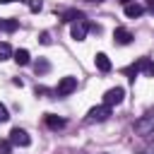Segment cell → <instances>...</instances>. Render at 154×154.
<instances>
[{
    "mask_svg": "<svg viewBox=\"0 0 154 154\" xmlns=\"http://www.w3.org/2000/svg\"><path fill=\"white\" fill-rule=\"evenodd\" d=\"M135 132L142 135V137L154 135V113H147V116L137 118V120H135Z\"/></svg>",
    "mask_w": 154,
    "mask_h": 154,
    "instance_id": "cell-1",
    "label": "cell"
},
{
    "mask_svg": "<svg viewBox=\"0 0 154 154\" xmlns=\"http://www.w3.org/2000/svg\"><path fill=\"white\" fill-rule=\"evenodd\" d=\"M108 116H111V106L101 103V106H94V108L87 113V123H103Z\"/></svg>",
    "mask_w": 154,
    "mask_h": 154,
    "instance_id": "cell-2",
    "label": "cell"
},
{
    "mask_svg": "<svg viewBox=\"0 0 154 154\" xmlns=\"http://www.w3.org/2000/svg\"><path fill=\"white\" fill-rule=\"evenodd\" d=\"M10 142H12L14 147H29V144H31V137L26 135V130L12 128V130H10Z\"/></svg>",
    "mask_w": 154,
    "mask_h": 154,
    "instance_id": "cell-3",
    "label": "cell"
},
{
    "mask_svg": "<svg viewBox=\"0 0 154 154\" xmlns=\"http://www.w3.org/2000/svg\"><path fill=\"white\" fill-rule=\"evenodd\" d=\"M75 89H77V77H70V75H67V77H63V79L58 82L55 94H58V96H67V94H72Z\"/></svg>",
    "mask_w": 154,
    "mask_h": 154,
    "instance_id": "cell-4",
    "label": "cell"
},
{
    "mask_svg": "<svg viewBox=\"0 0 154 154\" xmlns=\"http://www.w3.org/2000/svg\"><path fill=\"white\" fill-rule=\"evenodd\" d=\"M123 96H125V89H123V87H113V89H108V91L103 94V103H106V106H118V103L123 101Z\"/></svg>",
    "mask_w": 154,
    "mask_h": 154,
    "instance_id": "cell-5",
    "label": "cell"
},
{
    "mask_svg": "<svg viewBox=\"0 0 154 154\" xmlns=\"http://www.w3.org/2000/svg\"><path fill=\"white\" fill-rule=\"evenodd\" d=\"M87 31H89V24L82 19V22H72V26H70V36L75 38V41H84L87 38Z\"/></svg>",
    "mask_w": 154,
    "mask_h": 154,
    "instance_id": "cell-6",
    "label": "cell"
},
{
    "mask_svg": "<svg viewBox=\"0 0 154 154\" xmlns=\"http://www.w3.org/2000/svg\"><path fill=\"white\" fill-rule=\"evenodd\" d=\"M135 67H137V72H142L147 77H154V60L152 58H140L135 63Z\"/></svg>",
    "mask_w": 154,
    "mask_h": 154,
    "instance_id": "cell-7",
    "label": "cell"
},
{
    "mask_svg": "<svg viewBox=\"0 0 154 154\" xmlns=\"http://www.w3.org/2000/svg\"><path fill=\"white\" fill-rule=\"evenodd\" d=\"M113 41H116L118 46H128V43L132 41V34H130L128 29H123V26H118V29L113 31Z\"/></svg>",
    "mask_w": 154,
    "mask_h": 154,
    "instance_id": "cell-8",
    "label": "cell"
},
{
    "mask_svg": "<svg viewBox=\"0 0 154 154\" xmlns=\"http://www.w3.org/2000/svg\"><path fill=\"white\" fill-rule=\"evenodd\" d=\"M84 19V12H79V10H65L63 12V22H82Z\"/></svg>",
    "mask_w": 154,
    "mask_h": 154,
    "instance_id": "cell-9",
    "label": "cell"
},
{
    "mask_svg": "<svg viewBox=\"0 0 154 154\" xmlns=\"http://www.w3.org/2000/svg\"><path fill=\"white\" fill-rule=\"evenodd\" d=\"M94 63H96V67H99L101 72H108V70H111V60H108V55H106V53H96Z\"/></svg>",
    "mask_w": 154,
    "mask_h": 154,
    "instance_id": "cell-10",
    "label": "cell"
},
{
    "mask_svg": "<svg viewBox=\"0 0 154 154\" xmlns=\"http://www.w3.org/2000/svg\"><path fill=\"white\" fill-rule=\"evenodd\" d=\"M46 125L51 130H60V128H65V120L58 118V116H53V113H46Z\"/></svg>",
    "mask_w": 154,
    "mask_h": 154,
    "instance_id": "cell-11",
    "label": "cell"
},
{
    "mask_svg": "<svg viewBox=\"0 0 154 154\" xmlns=\"http://www.w3.org/2000/svg\"><path fill=\"white\" fill-rule=\"evenodd\" d=\"M142 12H144V7H142V5H137V2H130V5H125V17H130V19L140 17Z\"/></svg>",
    "mask_w": 154,
    "mask_h": 154,
    "instance_id": "cell-12",
    "label": "cell"
},
{
    "mask_svg": "<svg viewBox=\"0 0 154 154\" xmlns=\"http://www.w3.org/2000/svg\"><path fill=\"white\" fill-rule=\"evenodd\" d=\"M14 63H17V65H29V63H31V55H29V51H26V48H19V51H14Z\"/></svg>",
    "mask_w": 154,
    "mask_h": 154,
    "instance_id": "cell-13",
    "label": "cell"
},
{
    "mask_svg": "<svg viewBox=\"0 0 154 154\" xmlns=\"http://www.w3.org/2000/svg\"><path fill=\"white\" fill-rule=\"evenodd\" d=\"M34 70H36V75H46V72L51 70V63H48L46 58H38V60L34 63Z\"/></svg>",
    "mask_w": 154,
    "mask_h": 154,
    "instance_id": "cell-14",
    "label": "cell"
},
{
    "mask_svg": "<svg viewBox=\"0 0 154 154\" xmlns=\"http://www.w3.org/2000/svg\"><path fill=\"white\" fill-rule=\"evenodd\" d=\"M17 26H19L17 19H0V29H2V31H14Z\"/></svg>",
    "mask_w": 154,
    "mask_h": 154,
    "instance_id": "cell-15",
    "label": "cell"
},
{
    "mask_svg": "<svg viewBox=\"0 0 154 154\" xmlns=\"http://www.w3.org/2000/svg\"><path fill=\"white\" fill-rule=\"evenodd\" d=\"M10 55H14V53H12L10 43H5V41H2V43H0V63H2V60H7Z\"/></svg>",
    "mask_w": 154,
    "mask_h": 154,
    "instance_id": "cell-16",
    "label": "cell"
},
{
    "mask_svg": "<svg viewBox=\"0 0 154 154\" xmlns=\"http://www.w3.org/2000/svg\"><path fill=\"white\" fill-rule=\"evenodd\" d=\"M12 147H14V144H12L10 140H0V154H10Z\"/></svg>",
    "mask_w": 154,
    "mask_h": 154,
    "instance_id": "cell-17",
    "label": "cell"
},
{
    "mask_svg": "<svg viewBox=\"0 0 154 154\" xmlns=\"http://www.w3.org/2000/svg\"><path fill=\"white\" fill-rule=\"evenodd\" d=\"M38 41H41L43 46H48V43H51L53 38H51V34H48V31H41V36H38Z\"/></svg>",
    "mask_w": 154,
    "mask_h": 154,
    "instance_id": "cell-18",
    "label": "cell"
},
{
    "mask_svg": "<svg viewBox=\"0 0 154 154\" xmlns=\"http://www.w3.org/2000/svg\"><path fill=\"white\" fill-rule=\"evenodd\" d=\"M41 7H43L41 0H31V2H29V10H31V12H41Z\"/></svg>",
    "mask_w": 154,
    "mask_h": 154,
    "instance_id": "cell-19",
    "label": "cell"
},
{
    "mask_svg": "<svg viewBox=\"0 0 154 154\" xmlns=\"http://www.w3.org/2000/svg\"><path fill=\"white\" fill-rule=\"evenodd\" d=\"M7 118H10V113H7V106H5V103H0V123H5Z\"/></svg>",
    "mask_w": 154,
    "mask_h": 154,
    "instance_id": "cell-20",
    "label": "cell"
},
{
    "mask_svg": "<svg viewBox=\"0 0 154 154\" xmlns=\"http://www.w3.org/2000/svg\"><path fill=\"white\" fill-rule=\"evenodd\" d=\"M142 154H154V144H147V147L142 149Z\"/></svg>",
    "mask_w": 154,
    "mask_h": 154,
    "instance_id": "cell-21",
    "label": "cell"
},
{
    "mask_svg": "<svg viewBox=\"0 0 154 154\" xmlns=\"http://www.w3.org/2000/svg\"><path fill=\"white\" fill-rule=\"evenodd\" d=\"M118 2H123V5H130V2H135V0H118Z\"/></svg>",
    "mask_w": 154,
    "mask_h": 154,
    "instance_id": "cell-22",
    "label": "cell"
},
{
    "mask_svg": "<svg viewBox=\"0 0 154 154\" xmlns=\"http://www.w3.org/2000/svg\"><path fill=\"white\" fill-rule=\"evenodd\" d=\"M147 5H149V7H154V0H147Z\"/></svg>",
    "mask_w": 154,
    "mask_h": 154,
    "instance_id": "cell-23",
    "label": "cell"
},
{
    "mask_svg": "<svg viewBox=\"0 0 154 154\" xmlns=\"http://www.w3.org/2000/svg\"><path fill=\"white\" fill-rule=\"evenodd\" d=\"M87 2H103V0H87Z\"/></svg>",
    "mask_w": 154,
    "mask_h": 154,
    "instance_id": "cell-24",
    "label": "cell"
},
{
    "mask_svg": "<svg viewBox=\"0 0 154 154\" xmlns=\"http://www.w3.org/2000/svg\"><path fill=\"white\" fill-rule=\"evenodd\" d=\"M0 2H14V0H0Z\"/></svg>",
    "mask_w": 154,
    "mask_h": 154,
    "instance_id": "cell-25",
    "label": "cell"
}]
</instances>
